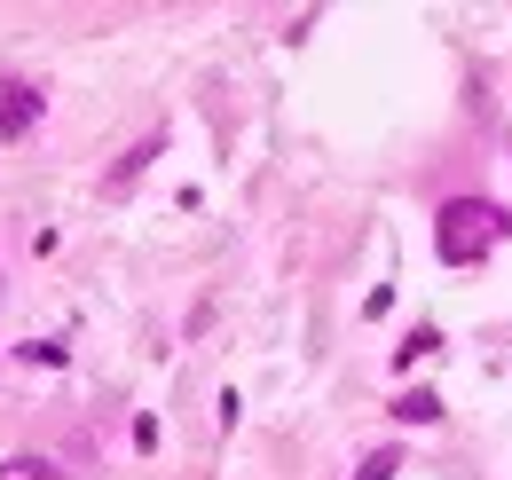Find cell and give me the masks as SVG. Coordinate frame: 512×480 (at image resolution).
<instances>
[{
	"mask_svg": "<svg viewBox=\"0 0 512 480\" xmlns=\"http://www.w3.org/2000/svg\"><path fill=\"white\" fill-rule=\"evenodd\" d=\"M16 355L32 362V370H64V347H56V339H32V347H16Z\"/></svg>",
	"mask_w": 512,
	"mask_h": 480,
	"instance_id": "52a82bcc",
	"label": "cell"
},
{
	"mask_svg": "<svg viewBox=\"0 0 512 480\" xmlns=\"http://www.w3.org/2000/svg\"><path fill=\"white\" fill-rule=\"evenodd\" d=\"M0 480H56V465H48V457H8Z\"/></svg>",
	"mask_w": 512,
	"mask_h": 480,
	"instance_id": "8992f818",
	"label": "cell"
},
{
	"mask_svg": "<svg viewBox=\"0 0 512 480\" xmlns=\"http://www.w3.org/2000/svg\"><path fill=\"white\" fill-rule=\"evenodd\" d=\"M505 237H512V213L489 205V197H449L442 213H434V252H442L449 268H473L481 252H497Z\"/></svg>",
	"mask_w": 512,
	"mask_h": 480,
	"instance_id": "6da1fadb",
	"label": "cell"
},
{
	"mask_svg": "<svg viewBox=\"0 0 512 480\" xmlns=\"http://www.w3.org/2000/svg\"><path fill=\"white\" fill-rule=\"evenodd\" d=\"M48 111V95L32 87V79H16V71H0V142H24L32 126Z\"/></svg>",
	"mask_w": 512,
	"mask_h": 480,
	"instance_id": "7a4b0ae2",
	"label": "cell"
},
{
	"mask_svg": "<svg viewBox=\"0 0 512 480\" xmlns=\"http://www.w3.org/2000/svg\"><path fill=\"white\" fill-rule=\"evenodd\" d=\"M434 347H442V339H434V331H410V339H402V347H394V362H418V355H434Z\"/></svg>",
	"mask_w": 512,
	"mask_h": 480,
	"instance_id": "ba28073f",
	"label": "cell"
},
{
	"mask_svg": "<svg viewBox=\"0 0 512 480\" xmlns=\"http://www.w3.org/2000/svg\"><path fill=\"white\" fill-rule=\"evenodd\" d=\"M394 473H402V449H371V457H363L347 480H394Z\"/></svg>",
	"mask_w": 512,
	"mask_h": 480,
	"instance_id": "5b68a950",
	"label": "cell"
},
{
	"mask_svg": "<svg viewBox=\"0 0 512 480\" xmlns=\"http://www.w3.org/2000/svg\"><path fill=\"white\" fill-rule=\"evenodd\" d=\"M158 150H166V134H142V142H134L127 158H119V166H111V181H103V189H111V197H127L134 181L150 174V158H158Z\"/></svg>",
	"mask_w": 512,
	"mask_h": 480,
	"instance_id": "3957f363",
	"label": "cell"
},
{
	"mask_svg": "<svg viewBox=\"0 0 512 480\" xmlns=\"http://www.w3.org/2000/svg\"><path fill=\"white\" fill-rule=\"evenodd\" d=\"M394 418H402V425H434V418H442V402L418 386V394H394Z\"/></svg>",
	"mask_w": 512,
	"mask_h": 480,
	"instance_id": "277c9868",
	"label": "cell"
}]
</instances>
